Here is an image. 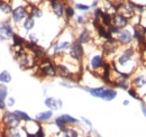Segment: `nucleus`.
<instances>
[{"mask_svg": "<svg viewBox=\"0 0 146 137\" xmlns=\"http://www.w3.org/2000/svg\"><path fill=\"white\" fill-rule=\"evenodd\" d=\"M62 137H79V133L74 128H66L64 132H62Z\"/></svg>", "mask_w": 146, "mask_h": 137, "instance_id": "412c9836", "label": "nucleus"}, {"mask_svg": "<svg viewBox=\"0 0 146 137\" xmlns=\"http://www.w3.org/2000/svg\"><path fill=\"white\" fill-rule=\"evenodd\" d=\"M52 117H53V111L47 110V111H43V112L37 114L35 120L37 122H45V121H48L50 119H52Z\"/></svg>", "mask_w": 146, "mask_h": 137, "instance_id": "4468645a", "label": "nucleus"}, {"mask_svg": "<svg viewBox=\"0 0 146 137\" xmlns=\"http://www.w3.org/2000/svg\"><path fill=\"white\" fill-rule=\"evenodd\" d=\"M28 42L37 44V43H38V38H37V36L35 34H29L28 35Z\"/></svg>", "mask_w": 146, "mask_h": 137, "instance_id": "a878e982", "label": "nucleus"}, {"mask_svg": "<svg viewBox=\"0 0 146 137\" xmlns=\"http://www.w3.org/2000/svg\"><path fill=\"white\" fill-rule=\"evenodd\" d=\"M97 5H98V0H94V1L92 2L91 7H93V8H94V7H97Z\"/></svg>", "mask_w": 146, "mask_h": 137, "instance_id": "2f4dec72", "label": "nucleus"}, {"mask_svg": "<svg viewBox=\"0 0 146 137\" xmlns=\"http://www.w3.org/2000/svg\"><path fill=\"white\" fill-rule=\"evenodd\" d=\"M69 56L70 59H72L76 62H80L83 60V56H84V49L83 46L76 41L71 44V47L69 50Z\"/></svg>", "mask_w": 146, "mask_h": 137, "instance_id": "20e7f679", "label": "nucleus"}, {"mask_svg": "<svg viewBox=\"0 0 146 137\" xmlns=\"http://www.w3.org/2000/svg\"><path fill=\"white\" fill-rule=\"evenodd\" d=\"M15 103H16V100H15V98L10 97V98H8V100H7V103H6V106H7V107H13Z\"/></svg>", "mask_w": 146, "mask_h": 137, "instance_id": "bb28decb", "label": "nucleus"}, {"mask_svg": "<svg viewBox=\"0 0 146 137\" xmlns=\"http://www.w3.org/2000/svg\"><path fill=\"white\" fill-rule=\"evenodd\" d=\"M133 38L134 36L131 34V32L129 29H121L119 31V33L117 34V38L116 41L118 42V44H121V45H128L133 42Z\"/></svg>", "mask_w": 146, "mask_h": 137, "instance_id": "423d86ee", "label": "nucleus"}, {"mask_svg": "<svg viewBox=\"0 0 146 137\" xmlns=\"http://www.w3.org/2000/svg\"><path fill=\"white\" fill-rule=\"evenodd\" d=\"M45 106L52 110V111H55V110H58L63 107V101L61 99H56V98H53V97H50V98H46L45 99Z\"/></svg>", "mask_w": 146, "mask_h": 137, "instance_id": "9d476101", "label": "nucleus"}, {"mask_svg": "<svg viewBox=\"0 0 146 137\" xmlns=\"http://www.w3.org/2000/svg\"><path fill=\"white\" fill-rule=\"evenodd\" d=\"M81 120H82V121H83V122H84V124H86V125H87V126H88V127L91 129V128H92V122L90 121V120L87 119L86 117H81Z\"/></svg>", "mask_w": 146, "mask_h": 137, "instance_id": "cd10ccee", "label": "nucleus"}, {"mask_svg": "<svg viewBox=\"0 0 146 137\" xmlns=\"http://www.w3.org/2000/svg\"><path fill=\"white\" fill-rule=\"evenodd\" d=\"M131 84H133V88H134L135 90L145 86H146V75L145 74H138V75H136V76L133 79Z\"/></svg>", "mask_w": 146, "mask_h": 137, "instance_id": "ddd939ff", "label": "nucleus"}, {"mask_svg": "<svg viewBox=\"0 0 146 137\" xmlns=\"http://www.w3.org/2000/svg\"><path fill=\"white\" fill-rule=\"evenodd\" d=\"M60 84L62 86H65V88H73V86H74L73 84H70V83H68V82H61Z\"/></svg>", "mask_w": 146, "mask_h": 137, "instance_id": "c85d7f7f", "label": "nucleus"}, {"mask_svg": "<svg viewBox=\"0 0 146 137\" xmlns=\"http://www.w3.org/2000/svg\"><path fill=\"white\" fill-rule=\"evenodd\" d=\"M123 104H124V106H128V104H129V100H127V99L124 100V101H123Z\"/></svg>", "mask_w": 146, "mask_h": 137, "instance_id": "473e14b6", "label": "nucleus"}, {"mask_svg": "<svg viewBox=\"0 0 146 137\" xmlns=\"http://www.w3.org/2000/svg\"><path fill=\"white\" fill-rule=\"evenodd\" d=\"M23 26H24V29H25L26 32H31V31L35 27V20H34V18L28 15V16L26 17V19L24 20Z\"/></svg>", "mask_w": 146, "mask_h": 137, "instance_id": "dca6fc26", "label": "nucleus"}, {"mask_svg": "<svg viewBox=\"0 0 146 137\" xmlns=\"http://www.w3.org/2000/svg\"><path fill=\"white\" fill-rule=\"evenodd\" d=\"M134 56H135V49L133 46L125 49L124 51L118 55V57H117V64H118L117 67L118 68L126 67L128 63H130L133 61Z\"/></svg>", "mask_w": 146, "mask_h": 137, "instance_id": "7ed1b4c3", "label": "nucleus"}, {"mask_svg": "<svg viewBox=\"0 0 146 137\" xmlns=\"http://www.w3.org/2000/svg\"><path fill=\"white\" fill-rule=\"evenodd\" d=\"M2 125L5 127V129H11V128H18L21 124V120L14 114V112H9L6 111L3 112L2 117H1Z\"/></svg>", "mask_w": 146, "mask_h": 137, "instance_id": "f03ea898", "label": "nucleus"}, {"mask_svg": "<svg viewBox=\"0 0 146 137\" xmlns=\"http://www.w3.org/2000/svg\"><path fill=\"white\" fill-rule=\"evenodd\" d=\"M58 117L63 120V121H64L66 125H78V124H79V120L75 119L74 117L70 116V115H66V114L61 115V116H58Z\"/></svg>", "mask_w": 146, "mask_h": 137, "instance_id": "6ab92c4d", "label": "nucleus"}, {"mask_svg": "<svg viewBox=\"0 0 146 137\" xmlns=\"http://www.w3.org/2000/svg\"><path fill=\"white\" fill-rule=\"evenodd\" d=\"M76 9L79 10H82V11H88L90 9V6H87V5H82V3H76L75 5Z\"/></svg>", "mask_w": 146, "mask_h": 137, "instance_id": "393cba45", "label": "nucleus"}, {"mask_svg": "<svg viewBox=\"0 0 146 137\" xmlns=\"http://www.w3.org/2000/svg\"><path fill=\"white\" fill-rule=\"evenodd\" d=\"M84 137H92V136H90V135H87V136H84Z\"/></svg>", "mask_w": 146, "mask_h": 137, "instance_id": "72a5a7b5", "label": "nucleus"}, {"mask_svg": "<svg viewBox=\"0 0 146 137\" xmlns=\"http://www.w3.org/2000/svg\"><path fill=\"white\" fill-rule=\"evenodd\" d=\"M28 15L33 18H40L43 16V11L39 7H37L35 5H31V11H28Z\"/></svg>", "mask_w": 146, "mask_h": 137, "instance_id": "f3484780", "label": "nucleus"}, {"mask_svg": "<svg viewBox=\"0 0 146 137\" xmlns=\"http://www.w3.org/2000/svg\"><path fill=\"white\" fill-rule=\"evenodd\" d=\"M88 20H89V18L87 16H78L76 17V24L78 25H84V24L88 23Z\"/></svg>", "mask_w": 146, "mask_h": 137, "instance_id": "5701e85b", "label": "nucleus"}, {"mask_svg": "<svg viewBox=\"0 0 146 137\" xmlns=\"http://www.w3.org/2000/svg\"><path fill=\"white\" fill-rule=\"evenodd\" d=\"M50 3H51L52 10H53L56 17H62L64 15L65 8H64V5L61 0H50Z\"/></svg>", "mask_w": 146, "mask_h": 137, "instance_id": "6e6552de", "label": "nucleus"}, {"mask_svg": "<svg viewBox=\"0 0 146 137\" xmlns=\"http://www.w3.org/2000/svg\"><path fill=\"white\" fill-rule=\"evenodd\" d=\"M64 14L66 15V18H68V19H71L72 17H74L75 11H74V9H73L71 6H66V7H65V10H64Z\"/></svg>", "mask_w": 146, "mask_h": 137, "instance_id": "4be33fe9", "label": "nucleus"}, {"mask_svg": "<svg viewBox=\"0 0 146 137\" xmlns=\"http://www.w3.org/2000/svg\"><path fill=\"white\" fill-rule=\"evenodd\" d=\"M90 41H91V32L88 28H83L78 36V42L81 45H83V44H88Z\"/></svg>", "mask_w": 146, "mask_h": 137, "instance_id": "f8f14e48", "label": "nucleus"}, {"mask_svg": "<svg viewBox=\"0 0 146 137\" xmlns=\"http://www.w3.org/2000/svg\"><path fill=\"white\" fill-rule=\"evenodd\" d=\"M13 112H14L21 121L27 122V121H31V120H32V118H31L26 112H24V111H21V110H15V111H13Z\"/></svg>", "mask_w": 146, "mask_h": 137, "instance_id": "aec40b11", "label": "nucleus"}, {"mask_svg": "<svg viewBox=\"0 0 146 137\" xmlns=\"http://www.w3.org/2000/svg\"><path fill=\"white\" fill-rule=\"evenodd\" d=\"M141 107H142V112H143V115L146 117V106L144 104V103H142V106H141Z\"/></svg>", "mask_w": 146, "mask_h": 137, "instance_id": "c756f323", "label": "nucleus"}, {"mask_svg": "<svg viewBox=\"0 0 146 137\" xmlns=\"http://www.w3.org/2000/svg\"><path fill=\"white\" fill-rule=\"evenodd\" d=\"M0 82L2 84H7L11 82V74L7 70H3L0 72Z\"/></svg>", "mask_w": 146, "mask_h": 137, "instance_id": "a211bd4d", "label": "nucleus"}, {"mask_svg": "<svg viewBox=\"0 0 146 137\" xmlns=\"http://www.w3.org/2000/svg\"><path fill=\"white\" fill-rule=\"evenodd\" d=\"M128 94H129L130 97L135 98V99H141L139 96H138V93H137V90H135L134 88H129V89H128Z\"/></svg>", "mask_w": 146, "mask_h": 137, "instance_id": "b1692460", "label": "nucleus"}, {"mask_svg": "<svg viewBox=\"0 0 146 137\" xmlns=\"http://www.w3.org/2000/svg\"><path fill=\"white\" fill-rule=\"evenodd\" d=\"M111 25H113L118 29H123L128 25V19L126 17H124L123 15L116 13L111 16Z\"/></svg>", "mask_w": 146, "mask_h": 137, "instance_id": "0eeeda50", "label": "nucleus"}, {"mask_svg": "<svg viewBox=\"0 0 146 137\" xmlns=\"http://www.w3.org/2000/svg\"><path fill=\"white\" fill-rule=\"evenodd\" d=\"M81 89L88 91L92 97L104 99L105 101H111L117 97V91L112 88H105V86H99V88H89L86 86H81Z\"/></svg>", "mask_w": 146, "mask_h": 137, "instance_id": "f257e3e1", "label": "nucleus"}, {"mask_svg": "<svg viewBox=\"0 0 146 137\" xmlns=\"http://www.w3.org/2000/svg\"><path fill=\"white\" fill-rule=\"evenodd\" d=\"M0 34L5 35L7 38L8 37H13L14 33V28L11 27V25L8 21H3L0 24Z\"/></svg>", "mask_w": 146, "mask_h": 137, "instance_id": "9b49d317", "label": "nucleus"}, {"mask_svg": "<svg viewBox=\"0 0 146 137\" xmlns=\"http://www.w3.org/2000/svg\"><path fill=\"white\" fill-rule=\"evenodd\" d=\"M0 11L6 16L11 15V11H13L11 5L7 0H0Z\"/></svg>", "mask_w": 146, "mask_h": 137, "instance_id": "2eb2a0df", "label": "nucleus"}, {"mask_svg": "<svg viewBox=\"0 0 146 137\" xmlns=\"http://www.w3.org/2000/svg\"><path fill=\"white\" fill-rule=\"evenodd\" d=\"M7 37L5 36V35H2V34H0V42H7Z\"/></svg>", "mask_w": 146, "mask_h": 137, "instance_id": "7c9ffc66", "label": "nucleus"}, {"mask_svg": "<svg viewBox=\"0 0 146 137\" xmlns=\"http://www.w3.org/2000/svg\"><path fill=\"white\" fill-rule=\"evenodd\" d=\"M28 16V11L26 7L23 6H18L15 9H13L11 11V20L14 21V24H19L23 21V19H26V17Z\"/></svg>", "mask_w": 146, "mask_h": 137, "instance_id": "39448f33", "label": "nucleus"}, {"mask_svg": "<svg viewBox=\"0 0 146 137\" xmlns=\"http://www.w3.org/2000/svg\"><path fill=\"white\" fill-rule=\"evenodd\" d=\"M104 64H105V60L101 54H94L90 60V67L93 71H98L99 68H102Z\"/></svg>", "mask_w": 146, "mask_h": 137, "instance_id": "1a4fd4ad", "label": "nucleus"}]
</instances>
